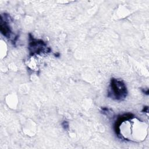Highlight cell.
<instances>
[{
  "label": "cell",
  "mask_w": 149,
  "mask_h": 149,
  "mask_svg": "<svg viewBox=\"0 0 149 149\" xmlns=\"http://www.w3.org/2000/svg\"><path fill=\"white\" fill-rule=\"evenodd\" d=\"M148 106H145V107H143V109L141 111V112H147V113L148 112Z\"/></svg>",
  "instance_id": "6"
},
{
  "label": "cell",
  "mask_w": 149,
  "mask_h": 149,
  "mask_svg": "<svg viewBox=\"0 0 149 149\" xmlns=\"http://www.w3.org/2000/svg\"><path fill=\"white\" fill-rule=\"evenodd\" d=\"M29 55L30 56L39 55L41 53H49L51 51V48L47 46V43L42 39L35 38L31 33L29 34Z\"/></svg>",
  "instance_id": "2"
},
{
  "label": "cell",
  "mask_w": 149,
  "mask_h": 149,
  "mask_svg": "<svg viewBox=\"0 0 149 149\" xmlns=\"http://www.w3.org/2000/svg\"><path fill=\"white\" fill-rule=\"evenodd\" d=\"M128 94L125 83L121 80L111 78L107 96L118 101H123Z\"/></svg>",
  "instance_id": "1"
},
{
  "label": "cell",
  "mask_w": 149,
  "mask_h": 149,
  "mask_svg": "<svg viewBox=\"0 0 149 149\" xmlns=\"http://www.w3.org/2000/svg\"><path fill=\"white\" fill-rule=\"evenodd\" d=\"M134 118V115L132 113H123L122 115H120L117 117L116 120H115L114 125H113V130L116 134V136L122 139L120 132V125L126 120L133 119Z\"/></svg>",
  "instance_id": "4"
},
{
  "label": "cell",
  "mask_w": 149,
  "mask_h": 149,
  "mask_svg": "<svg viewBox=\"0 0 149 149\" xmlns=\"http://www.w3.org/2000/svg\"><path fill=\"white\" fill-rule=\"evenodd\" d=\"M142 91H143V93H144L146 95H148V89H147L146 91L144 90V89H142Z\"/></svg>",
  "instance_id": "7"
},
{
  "label": "cell",
  "mask_w": 149,
  "mask_h": 149,
  "mask_svg": "<svg viewBox=\"0 0 149 149\" xmlns=\"http://www.w3.org/2000/svg\"><path fill=\"white\" fill-rule=\"evenodd\" d=\"M10 20V17L9 15L4 13V16L1 15L0 22V31L1 34L6 38L10 39L12 36V31L10 26L9 21Z\"/></svg>",
  "instance_id": "3"
},
{
  "label": "cell",
  "mask_w": 149,
  "mask_h": 149,
  "mask_svg": "<svg viewBox=\"0 0 149 149\" xmlns=\"http://www.w3.org/2000/svg\"><path fill=\"white\" fill-rule=\"evenodd\" d=\"M62 126L63 128V129L66 130H68L69 129V122L67 120H63L62 123Z\"/></svg>",
  "instance_id": "5"
},
{
  "label": "cell",
  "mask_w": 149,
  "mask_h": 149,
  "mask_svg": "<svg viewBox=\"0 0 149 149\" xmlns=\"http://www.w3.org/2000/svg\"><path fill=\"white\" fill-rule=\"evenodd\" d=\"M55 56H56V57H57V56H60V54H59V52H57L56 54H55Z\"/></svg>",
  "instance_id": "8"
}]
</instances>
